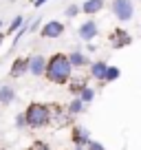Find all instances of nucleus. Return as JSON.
<instances>
[{
    "mask_svg": "<svg viewBox=\"0 0 141 150\" xmlns=\"http://www.w3.org/2000/svg\"><path fill=\"white\" fill-rule=\"evenodd\" d=\"M44 77H47L51 84H66V82L73 77V64H70L68 55H66V53H53L47 60Z\"/></svg>",
    "mask_w": 141,
    "mask_h": 150,
    "instance_id": "obj_1",
    "label": "nucleus"
},
{
    "mask_svg": "<svg viewBox=\"0 0 141 150\" xmlns=\"http://www.w3.org/2000/svg\"><path fill=\"white\" fill-rule=\"evenodd\" d=\"M24 117H27V126H31V128H47L49 124H51L53 112H51V106L33 102V104L27 106Z\"/></svg>",
    "mask_w": 141,
    "mask_h": 150,
    "instance_id": "obj_2",
    "label": "nucleus"
},
{
    "mask_svg": "<svg viewBox=\"0 0 141 150\" xmlns=\"http://www.w3.org/2000/svg\"><path fill=\"white\" fill-rule=\"evenodd\" d=\"M110 9H113V16L119 22H130L132 16H135V2L132 0H113Z\"/></svg>",
    "mask_w": 141,
    "mask_h": 150,
    "instance_id": "obj_3",
    "label": "nucleus"
},
{
    "mask_svg": "<svg viewBox=\"0 0 141 150\" xmlns=\"http://www.w3.org/2000/svg\"><path fill=\"white\" fill-rule=\"evenodd\" d=\"M108 44L113 49H123L128 44H132V35L128 31H123V29H113L108 35Z\"/></svg>",
    "mask_w": 141,
    "mask_h": 150,
    "instance_id": "obj_4",
    "label": "nucleus"
},
{
    "mask_svg": "<svg viewBox=\"0 0 141 150\" xmlns=\"http://www.w3.org/2000/svg\"><path fill=\"white\" fill-rule=\"evenodd\" d=\"M64 31H66V27L60 22V20H49V22L40 29V35L51 40V38H62V35H64Z\"/></svg>",
    "mask_w": 141,
    "mask_h": 150,
    "instance_id": "obj_5",
    "label": "nucleus"
},
{
    "mask_svg": "<svg viewBox=\"0 0 141 150\" xmlns=\"http://www.w3.org/2000/svg\"><path fill=\"white\" fill-rule=\"evenodd\" d=\"M77 33H80V38L84 40V42H93L95 38L99 35V27H97L95 20H86V22L80 27V31H77Z\"/></svg>",
    "mask_w": 141,
    "mask_h": 150,
    "instance_id": "obj_6",
    "label": "nucleus"
},
{
    "mask_svg": "<svg viewBox=\"0 0 141 150\" xmlns=\"http://www.w3.org/2000/svg\"><path fill=\"white\" fill-rule=\"evenodd\" d=\"M44 71H47V57L44 55H31L29 57V73L31 75L40 77V75H44Z\"/></svg>",
    "mask_w": 141,
    "mask_h": 150,
    "instance_id": "obj_7",
    "label": "nucleus"
},
{
    "mask_svg": "<svg viewBox=\"0 0 141 150\" xmlns=\"http://www.w3.org/2000/svg\"><path fill=\"white\" fill-rule=\"evenodd\" d=\"M106 69H108V64H106L104 60H95V62H90L88 73H90V77H93V80L104 82V80H106Z\"/></svg>",
    "mask_w": 141,
    "mask_h": 150,
    "instance_id": "obj_8",
    "label": "nucleus"
},
{
    "mask_svg": "<svg viewBox=\"0 0 141 150\" xmlns=\"http://www.w3.org/2000/svg\"><path fill=\"white\" fill-rule=\"evenodd\" d=\"M24 73H29V57H18V60H13L9 75L11 77H22Z\"/></svg>",
    "mask_w": 141,
    "mask_h": 150,
    "instance_id": "obj_9",
    "label": "nucleus"
},
{
    "mask_svg": "<svg viewBox=\"0 0 141 150\" xmlns=\"http://www.w3.org/2000/svg\"><path fill=\"white\" fill-rule=\"evenodd\" d=\"M104 5H106V0H86V2H82V13L86 16H95L99 13V11L104 9Z\"/></svg>",
    "mask_w": 141,
    "mask_h": 150,
    "instance_id": "obj_10",
    "label": "nucleus"
},
{
    "mask_svg": "<svg viewBox=\"0 0 141 150\" xmlns=\"http://www.w3.org/2000/svg\"><path fill=\"white\" fill-rule=\"evenodd\" d=\"M90 141V137H88V130H84L82 126H75L73 128V144L75 146H84L86 148V144Z\"/></svg>",
    "mask_w": 141,
    "mask_h": 150,
    "instance_id": "obj_11",
    "label": "nucleus"
},
{
    "mask_svg": "<svg viewBox=\"0 0 141 150\" xmlns=\"http://www.w3.org/2000/svg\"><path fill=\"white\" fill-rule=\"evenodd\" d=\"M16 99V91L11 88L9 84H2L0 86V104H5V106H9L11 102Z\"/></svg>",
    "mask_w": 141,
    "mask_h": 150,
    "instance_id": "obj_12",
    "label": "nucleus"
},
{
    "mask_svg": "<svg viewBox=\"0 0 141 150\" xmlns=\"http://www.w3.org/2000/svg\"><path fill=\"white\" fill-rule=\"evenodd\" d=\"M68 60H70V64H73V69H82V66L88 64V57H86L82 51H73L68 55Z\"/></svg>",
    "mask_w": 141,
    "mask_h": 150,
    "instance_id": "obj_13",
    "label": "nucleus"
},
{
    "mask_svg": "<svg viewBox=\"0 0 141 150\" xmlns=\"http://www.w3.org/2000/svg\"><path fill=\"white\" fill-rule=\"evenodd\" d=\"M82 110H84V102H82L80 97H75L73 102L68 104V108H66V112H68V115H80Z\"/></svg>",
    "mask_w": 141,
    "mask_h": 150,
    "instance_id": "obj_14",
    "label": "nucleus"
},
{
    "mask_svg": "<svg viewBox=\"0 0 141 150\" xmlns=\"http://www.w3.org/2000/svg\"><path fill=\"white\" fill-rule=\"evenodd\" d=\"M80 99L84 104H90L95 99V88H90V86H84V88L80 91Z\"/></svg>",
    "mask_w": 141,
    "mask_h": 150,
    "instance_id": "obj_15",
    "label": "nucleus"
},
{
    "mask_svg": "<svg viewBox=\"0 0 141 150\" xmlns=\"http://www.w3.org/2000/svg\"><path fill=\"white\" fill-rule=\"evenodd\" d=\"M22 27H24V18H22V16H18V18H13V20H11V24H9V27H7V33H9V35H11V33L20 31V29H22Z\"/></svg>",
    "mask_w": 141,
    "mask_h": 150,
    "instance_id": "obj_16",
    "label": "nucleus"
},
{
    "mask_svg": "<svg viewBox=\"0 0 141 150\" xmlns=\"http://www.w3.org/2000/svg\"><path fill=\"white\" fill-rule=\"evenodd\" d=\"M119 75H121V71H119L117 66H108V69H106V80L104 82H115V80H119Z\"/></svg>",
    "mask_w": 141,
    "mask_h": 150,
    "instance_id": "obj_17",
    "label": "nucleus"
},
{
    "mask_svg": "<svg viewBox=\"0 0 141 150\" xmlns=\"http://www.w3.org/2000/svg\"><path fill=\"white\" fill-rule=\"evenodd\" d=\"M82 11V7H77V5H70L68 9H66V16H68V18H75L77 13H80Z\"/></svg>",
    "mask_w": 141,
    "mask_h": 150,
    "instance_id": "obj_18",
    "label": "nucleus"
},
{
    "mask_svg": "<svg viewBox=\"0 0 141 150\" xmlns=\"http://www.w3.org/2000/svg\"><path fill=\"white\" fill-rule=\"evenodd\" d=\"M86 150H104V146L99 144V141H93V139H90L88 144H86Z\"/></svg>",
    "mask_w": 141,
    "mask_h": 150,
    "instance_id": "obj_19",
    "label": "nucleus"
},
{
    "mask_svg": "<svg viewBox=\"0 0 141 150\" xmlns=\"http://www.w3.org/2000/svg\"><path fill=\"white\" fill-rule=\"evenodd\" d=\"M29 150H51V148H49L44 141H35V144H31V148H29Z\"/></svg>",
    "mask_w": 141,
    "mask_h": 150,
    "instance_id": "obj_20",
    "label": "nucleus"
},
{
    "mask_svg": "<svg viewBox=\"0 0 141 150\" xmlns=\"http://www.w3.org/2000/svg\"><path fill=\"white\" fill-rule=\"evenodd\" d=\"M16 126H18V128H24V126H27V117H24V112H20L18 117H16Z\"/></svg>",
    "mask_w": 141,
    "mask_h": 150,
    "instance_id": "obj_21",
    "label": "nucleus"
},
{
    "mask_svg": "<svg viewBox=\"0 0 141 150\" xmlns=\"http://www.w3.org/2000/svg\"><path fill=\"white\" fill-rule=\"evenodd\" d=\"M38 29H40V18H35V20H33V24H31V31L35 33Z\"/></svg>",
    "mask_w": 141,
    "mask_h": 150,
    "instance_id": "obj_22",
    "label": "nucleus"
},
{
    "mask_svg": "<svg viewBox=\"0 0 141 150\" xmlns=\"http://www.w3.org/2000/svg\"><path fill=\"white\" fill-rule=\"evenodd\" d=\"M49 0H33V7H42V5H47Z\"/></svg>",
    "mask_w": 141,
    "mask_h": 150,
    "instance_id": "obj_23",
    "label": "nucleus"
},
{
    "mask_svg": "<svg viewBox=\"0 0 141 150\" xmlns=\"http://www.w3.org/2000/svg\"><path fill=\"white\" fill-rule=\"evenodd\" d=\"M2 29H5V20H0V31H2Z\"/></svg>",
    "mask_w": 141,
    "mask_h": 150,
    "instance_id": "obj_24",
    "label": "nucleus"
},
{
    "mask_svg": "<svg viewBox=\"0 0 141 150\" xmlns=\"http://www.w3.org/2000/svg\"><path fill=\"white\" fill-rule=\"evenodd\" d=\"M75 150H86V148H84V146H75Z\"/></svg>",
    "mask_w": 141,
    "mask_h": 150,
    "instance_id": "obj_25",
    "label": "nucleus"
},
{
    "mask_svg": "<svg viewBox=\"0 0 141 150\" xmlns=\"http://www.w3.org/2000/svg\"><path fill=\"white\" fill-rule=\"evenodd\" d=\"M0 150H2V148H0Z\"/></svg>",
    "mask_w": 141,
    "mask_h": 150,
    "instance_id": "obj_26",
    "label": "nucleus"
}]
</instances>
